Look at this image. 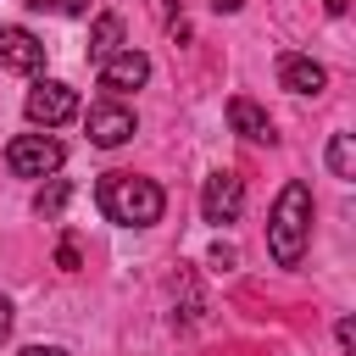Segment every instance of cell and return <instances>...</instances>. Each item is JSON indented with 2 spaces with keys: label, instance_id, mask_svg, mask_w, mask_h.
<instances>
[{
  "label": "cell",
  "instance_id": "obj_1",
  "mask_svg": "<svg viewBox=\"0 0 356 356\" xmlns=\"http://www.w3.org/2000/svg\"><path fill=\"white\" fill-rule=\"evenodd\" d=\"M95 200H100L106 222H117V228H150L167 211L161 184L156 178H139V172H106L100 189H95Z\"/></svg>",
  "mask_w": 356,
  "mask_h": 356
},
{
  "label": "cell",
  "instance_id": "obj_2",
  "mask_svg": "<svg viewBox=\"0 0 356 356\" xmlns=\"http://www.w3.org/2000/svg\"><path fill=\"white\" fill-rule=\"evenodd\" d=\"M306 239H312V189L300 178H289L267 211V250L278 267H300L306 256Z\"/></svg>",
  "mask_w": 356,
  "mask_h": 356
},
{
  "label": "cell",
  "instance_id": "obj_3",
  "mask_svg": "<svg viewBox=\"0 0 356 356\" xmlns=\"http://www.w3.org/2000/svg\"><path fill=\"white\" fill-rule=\"evenodd\" d=\"M61 161H67V150H61V139H50V134H17V139L6 145V167H11L17 178H56Z\"/></svg>",
  "mask_w": 356,
  "mask_h": 356
},
{
  "label": "cell",
  "instance_id": "obj_4",
  "mask_svg": "<svg viewBox=\"0 0 356 356\" xmlns=\"http://www.w3.org/2000/svg\"><path fill=\"white\" fill-rule=\"evenodd\" d=\"M22 111H28L33 128H61V122L78 117V89L61 83V78H39L28 89V100H22Z\"/></svg>",
  "mask_w": 356,
  "mask_h": 356
},
{
  "label": "cell",
  "instance_id": "obj_5",
  "mask_svg": "<svg viewBox=\"0 0 356 356\" xmlns=\"http://www.w3.org/2000/svg\"><path fill=\"white\" fill-rule=\"evenodd\" d=\"M239 211H245V178L228 172V167H217L206 178V189H200V217L222 228V222H239Z\"/></svg>",
  "mask_w": 356,
  "mask_h": 356
},
{
  "label": "cell",
  "instance_id": "obj_6",
  "mask_svg": "<svg viewBox=\"0 0 356 356\" xmlns=\"http://www.w3.org/2000/svg\"><path fill=\"white\" fill-rule=\"evenodd\" d=\"M145 78H150V56L134 50V44H122L117 56L100 61V89H111V95H128V89H139Z\"/></svg>",
  "mask_w": 356,
  "mask_h": 356
},
{
  "label": "cell",
  "instance_id": "obj_7",
  "mask_svg": "<svg viewBox=\"0 0 356 356\" xmlns=\"http://www.w3.org/2000/svg\"><path fill=\"white\" fill-rule=\"evenodd\" d=\"M89 139H95L100 150H117V145H128V139H134V111H128V106H117V100H100V106H89Z\"/></svg>",
  "mask_w": 356,
  "mask_h": 356
},
{
  "label": "cell",
  "instance_id": "obj_8",
  "mask_svg": "<svg viewBox=\"0 0 356 356\" xmlns=\"http://www.w3.org/2000/svg\"><path fill=\"white\" fill-rule=\"evenodd\" d=\"M0 67H6V72H39V67H44V44H39L28 28L6 22V28H0Z\"/></svg>",
  "mask_w": 356,
  "mask_h": 356
},
{
  "label": "cell",
  "instance_id": "obj_9",
  "mask_svg": "<svg viewBox=\"0 0 356 356\" xmlns=\"http://www.w3.org/2000/svg\"><path fill=\"white\" fill-rule=\"evenodd\" d=\"M278 83H284L289 95H323L328 72H323L312 56H300V50H284V56H278Z\"/></svg>",
  "mask_w": 356,
  "mask_h": 356
},
{
  "label": "cell",
  "instance_id": "obj_10",
  "mask_svg": "<svg viewBox=\"0 0 356 356\" xmlns=\"http://www.w3.org/2000/svg\"><path fill=\"white\" fill-rule=\"evenodd\" d=\"M228 128H234L239 139H250V145H273V117H267L250 95H234V100H228Z\"/></svg>",
  "mask_w": 356,
  "mask_h": 356
},
{
  "label": "cell",
  "instance_id": "obj_11",
  "mask_svg": "<svg viewBox=\"0 0 356 356\" xmlns=\"http://www.w3.org/2000/svg\"><path fill=\"white\" fill-rule=\"evenodd\" d=\"M117 50H122V17L106 11V17H95V28H89V56L106 61V56H117Z\"/></svg>",
  "mask_w": 356,
  "mask_h": 356
},
{
  "label": "cell",
  "instance_id": "obj_12",
  "mask_svg": "<svg viewBox=\"0 0 356 356\" xmlns=\"http://www.w3.org/2000/svg\"><path fill=\"white\" fill-rule=\"evenodd\" d=\"M328 172L334 178H356V139L350 134H334L328 139Z\"/></svg>",
  "mask_w": 356,
  "mask_h": 356
},
{
  "label": "cell",
  "instance_id": "obj_13",
  "mask_svg": "<svg viewBox=\"0 0 356 356\" xmlns=\"http://www.w3.org/2000/svg\"><path fill=\"white\" fill-rule=\"evenodd\" d=\"M67 195H72V189H67V178H50V184L33 195V211H39V217H56V211L67 206Z\"/></svg>",
  "mask_w": 356,
  "mask_h": 356
},
{
  "label": "cell",
  "instance_id": "obj_14",
  "mask_svg": "<svg viewBox=\"0 0 356 356\" xmlns=\"http://www.w3.org/2000/svg\"><path fill=\"white\" fill-rule=\"evenodd\" d=\"M22 6H39V11L50 6V11H61V17H83V11H89V0H22Z\"/></svg>",
  "mask_w": 356,
  "mask_h": 356
},
{
  "label": "cell",
  "instance_id": "obj_15",
  "mask_svg": "<svg viewBox=\"0 0 356 356\" xmlns=\"http://www.w3.org/2000/svg\"><path fill=\"white\" fill-rule=\"evenodd\" d=\"M56 267H61V273H78V245H72V239L56 245Z\"/></svg>",
  "mask_w": 356,
  "mask_h": 356
},
{
  "label": "cell",
  "instance_id": "obj_16",
  "mask_svg": "<svg viewBox=\"0 0 356 356\" xmlns=\"http://www.w3.org/2000/svg\"><path fill=\"white\" fill-rule=\"evenodd\" d=\"M334 339H339V350L350 356V350H356V323H350V317H339V328H334Z\"/></svg>",
  "mask_w": 356,
  "mask_h": 356
},
{
  "label": "cell",
  "instance_id": "obj_17",
  "mask_svg": "<svg viewBox=\"0 0 356 356\" xmlns=\"http://www.w3.org/2000/svg\"><path fill=\"white\" fill-rule=\"evenodd\" d=\"M234 261H239V256H234V245H217V250H211V267H222V273H228Z\"/></svg>",
  "mask_w": 356,
  "mask_h": 356
},
{
  "label": "cell",
  "instance_id": "obj_18",
  "mask_svg": "<svg viewBox=\"0 0 356 356\" xmlns=\"http://www.w3.org/2000/svg\"><path fill=\"white\" fill-rule=\"evenodd\" d=\"M6 339H11V300L0 295V345H6Z\"/></svg>",
  "mask_w": 356,
  "mask_h": 356
},
{
  "label": "cell",
  "instance_id": "obj_19",
  "mask_svg": "<svg viewBox=\"0 0 356 356\" xmlns=\"http://www.w3.org/2000/svg\"><path fill=\"white\" fill-rule=\"evenodd\" d=\"M17 356H67V350H61V345H22Z\"/></svg>",
  "mask_w": 356,
  "mask_h": 356
},
{
  "label": "cell",
  "instance_id": "obj_20",
  "mask_svg": "<svg viewBox=\"0 0 356 356\" xmlns=\"http://www.w3.org/2000/svg\"><path fill=\"white\" fill-rule=\"evenodd\" d=\"M211 11H239V0H211Z\"/></svg>",
  "mask_w": 356,
  "mask_h": 356
},
{
  "label": "cell",
  "instance_id": "obj_21",
  "mask_svg": "<svg viewBox=\"0 0 356 356\" xmlns=\"http://www.w3.org/2000/svg\"><path fill=\"white\" fill-rule=\"evenodd\" d=\"M323 6H328V11H334V17H339V11H345V0H323Z\"/></svg>",
  "mask_w": 356,
  "mask_h": 356
}]
</instances>
